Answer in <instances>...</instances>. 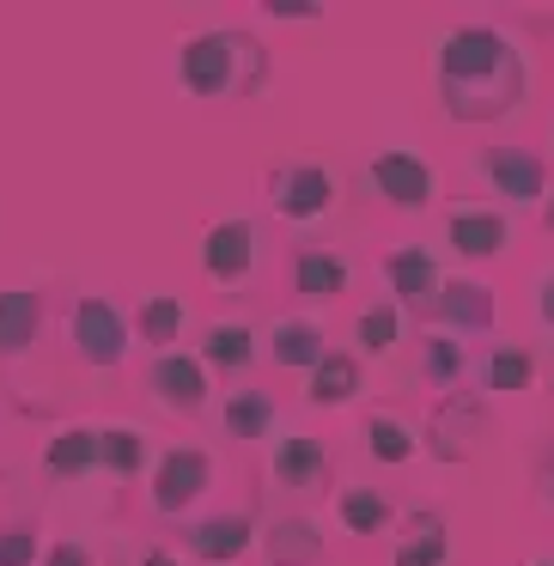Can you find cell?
I'll use <instances>...</instances> for the list:
<instances>
[{
  "instance_id": "22",
  "label": "cell",
  "mask_w": 554,
  "mask_h": 566,
  "mask_svg": "<svg viewBox=\"0 0 554 566\" xmlns=\"http://www.w3.org/2000/svg\"><path fill=\"white\" fill-rule=\"evenodd\" d=\"M43 469L55 481H86L98 469V427H62L43 451Z\"/></svg>"
},
{
  "instance_id": "35",
  "label": "cell",
  "mask_w": 554,
  "mask_h": 566,
  "mask_svg": "<svg viewBox=\"0 0 554 566\" xmlns=\"http://www.w3.org/2000/svg\"><path fill=\"white\" fill-rule=\"evenodd\" d=\"M269 19H323V7H299V0H262Z\"/></svg>"
},
{
  "instance_id": "11",
  "label": "cell",
  "mask_w": 554,
  "mask_h": 566,
  "mask_svg": "<svg viewBox=\"0 0 554 566\" xmlns=\"http://www.w3.org/2000/svg\"><path fill=\"white\" fill-rule=\"evenodd\" d=\"M201 269H208L213 286H250L257 274V220H220L201 244Z\"/></svg>"
},
{
  "instance_id": "27",
  "label": "cell",
  "mask_w": 554,
  "mask_h": 566,
  "mask_svg": "<svg viewBox=\"0 0 554 566\" xmlns=\"http://www.w3.org/2000/svg\"><path fill=\"white\" fill-rule=\"evenodd\" d=\"M250 359H257V329H250V323H213L208 342H201V366L244 371Z\"/></svg>"
},
{
  "instance_id": "14",
  "label": "cell",
  "mask_w": 554,
  "mask_h": 566,
  "mask_svg": "<svg viewBox=\"0 0 554 566\" xmlns=\"http://www.w3.org/2000/svg\"><path fill=\"white\" fill-rule=\"evenodd\" d=\"M390 566H451V530L439 512H408L396 517Z\"/></svg>"
},
{
  "instance_id": "3",
  "label": "cell",
  "mask_w": 554,
  "mask_h": 566,
  "mask_svg": "<svg viewBox=\"0 0 554 566\" xmlns=\"http://www.w3.org/2000/svg\"><path fill=\"white\" fill-rule=\"evenodd\" d=\"M342 196H347V184L330 159H281L269 171V208H274V220H286V226L335 220V213H342Z\"/></svg>"
},
{
  "instance_id": "17",
  "label": "cell",
  "mask_w": 554,
  "mask_h": 566,
  "mask_svg": "<svg viewBox=\"0 0 554 566\" xmlns=\"http://www.w3.org/2000/svg\"><path fill=\"white\" fill-rule=\"evenodd\" d=\"M445 238H451L457 256H500L505 238H512V226L500 220L493 208H451V220H445Z\"/></svg>"
},
{
  "instance_id": "12",
  "label": "cell",
  "mask_w": 554,
  "mask_h": 566,
  "mask_svg": "<svg viewBox=\"0 0 554 566\" xmlns=\"http://www.w3.org/2000/svg\"><path fill=\"white\" fill-rule=\"evenodd\" d=\"M269 475L281 481L286 493H323V481H330V451H323L311 432H281V439H274V457H269Z\"/></svg>"
},
{
  "instance_id": "25",
  "label": "cell",
  "mask_w": 554,
  "mask_h": 566,
  "mask_svg": "<svg viewBox=\"0 0 554 566\" xmlns=\"http://www.w3.org/2000/svg\"><path fill=\"white\" fill-rule=\"evenodd\" d=\"M153 444L140 427H98V469H111L116 481H135L147 469Z\"/></svg>"
},
{
  "instance_id": "38",
  "label": "cell",
  "mask_w": 554,
  "mask_h": 566,
  "mask_svg": "<svg viewBox=\"0 0 554 566\" xmlns=\"http://www.w3.org/2000/svg\"><path fill=\"white\" fill-rule=\"evenodd\" d=\"M542 226L554 232V189H548V201H542Z\"/></svg>"
},
{
  "instance_id": "32",
  "label": "cell",
  "mask_w": 554,
  "mask_h": 566,
  "mask_svg": "<svg viewBox=\"0 0 554 566\" xmlns=\"http://www.w3.org/2000/svg\"><path fill=\"white\" fill-rule=\"evenodd\" d=\"M38 560V517L13 512L0 524V566H31Z\"/></svg>"
},
{
  "instance_id": "10",
  "label": "cell",
  "mask_w": 554,
  "mask_h": 566,
  "mask_svg": "<svg viewBox=\"0 0 554 566\" xmlns=\"http://www.w3.org/2000/svg\"><path fill=\"white\" fill-rule=\"evenodd\" d=\"M481 177H488V189L505 196L512 208L548 201V165H542L530 147H488L481 153Z\"/></svg>"
},
{
  "instance_id": "29",
  "label": "cell",
  "mask_w": 554,
  "mask_h": 566,
  "mask_svg": "<svg viewBox=\"0 0 554 566\" xmlns=\"http://www.w3.org/2000/svg\"><path fill=\"white\" fill-rule=\"evenodd\" d=\"M220 420H226V439H269V427H274L269 390H232Z\"/></svg>"
},
{
  "instance_id": "20",
  "label": "cell",
  "mask_w": 554,
  "mask_h": 566,
  "mask_svg": "<svg viewBox=\"0 0 554 566\" xmlns=\"http://www.w3.org/2000/svg\"><path fill=\"white\" fill-rule=\"evenodd\" d=\"M269 354H274V366L311 371L323 354H330V335H323L317 317H281V323L269 329Z\"/></svg>"
},
{
  "instance_id": "30",
  "label": "cell",
  "mask_w": 554,
  "mask_h": 566,
  "mask_svg": "<svg viewBox=\"0 0 554 566\" xmlns=\"http://www.w3.org/2000/svg\"><path fill=\"white\" fill-rule=\"evenodd\" d=\"M420 378H427L432 390L451 396L457 378H463V342H457V335H445V329H432L427 347H420Z\"/></svg>"
},
{
  "instance_id": "24",
  "label": "cell",
  "mask_w": 554,
  "mask_h": 566,
  "mask_svg": "<svg viewBox=\"0 0 554 566\" xmlns=\"http://www.w3.org/2000/svg\"><path fill=\"white\" fill-rule=\"evenodd\" d=\"M530 378H536V354H530L524 342L488 347V359H481V390L512 396V390H530Z\"/></svg>"
},
{
  "instance_id": "6",
  "label": "cell",
  "mask_w": 554,
  "mask_h": 566,
  "mask_svg": "<svg viewBox=\"0 0 554 566\" xmlns=\"http://www.w3.org/2000/svg\"><path fill=\"white\" fill-rule=\"evenodd\" d=\"M488 427V415H481V396L469 390H451L439 408H432V420L420 427V444H427L439 463H469L475 457V432Z\"/></svg>"
},
{
  "instance_id": "5",
  "label": "cell",
  "mask_w": 554,
  "mask_h": 566,
  "mask_svg": "<svg viewBox=\"0 0 554 566\" xmlns=\"http://www.w3.org/2000/svg\"><path fill=\"white\" fill-rule=\"evenodd\" d=\"M384 281H390V293H396V311L432 323V305H439V293H445V274H439V256H432L427 244L390 250V256H384Z\"/></svg>"
},
{
  "instance_id": "21",
  "label": "cell",
  "mask_w": 554,
  "mask_h": 566,
  "mask_svg": "<svg viewBox=\"0 0 554 566\" xmlns=\"http://www.w3.org/2000/svg\"><path fill=\"white\" fill-rule=\"evenodd\" d=\"M38 323H43V293L7 286V293H0V359L25 354V347L38 342Z\"/></svg>"
},
{
  "instance_id": "4",
  "label": "cell",
  "mask_w": 554,
  "mask_h": 566,
  "mask_svg": "<svg viewBox=\"0 0 554 566\" xmlns=\"http://www.w3.org/2000/svg\"><path fill=\"white\" fill-rule=\"evenodd\" d=\"M67 335H74V354L86 359V366L98 371H116L128 354V317L111 305V298H74V311H67Z\"/></svg>"
},
{
  "instance_id": "7",
  "label": "cell",
  "mask_w": 554,
  "mask_h": 566,
  "mask_svg": "<svg viewBox=\"0 0 554 566\" xmlns=\"http://www.w3.org/2000/svg\"><path fill=\"white\" fill-rule=\"evenodd\" d=\"M372 189H378L390 208H432V201H439V171L408 147H384L378 159H372Z\"/></svg>"
},
{
  "instance_id": "1",
  "label": "cell",
  "mask_w": 554,
  "mask_h": 566,
  "mask_svg": "<svg viewBox=\"0 0 554 566\" xmlns=\"http://www.w3.org/2000/svg\"><path fill=\"white\" fill-rule=\"evenodd\" d=\"M530 67L505 31L493 25H457L439 43V104L451 123H500L524 104Z\"/></svg>"
},
{
  "instance_id": "31",
  "label": "cell",
  "mask_w": 554,
  "mask_h": 566,
  "mask_svg": "<svg viewBox=\"0 0 554 566\" xmlns=\"http://www.w3.org/2000/svg\"><path fill=\"white\" fill-rule=\"evenodd\" d=\"M396 335H403V311H396V298H378V305L359 311V347H366L372 359L396 354Z\"/></svg>"
},
{
  "instance_id": "40",
  "label": "cell",
  "mask_w": 554,
  "mask_h": 566,
  "mask_svg": "<svg viewBox=\"0 0 554 566\" xmlns=\"http://www.w3.org/2000/svg\"><path fill=\"white\" fill-rule=\"evenodd\" d=\"M7 517H13V512H0V524H7Z\"/></svg>"
},
{
  "instance_id": "18",
  "label": "cell",
  "mask_w": 554,
  "mask_h": 566,
  "mask_svg": "<svg viewBox=\"0 0 554 566\" xmlns=\"http://www.w3.org/2000/svg\"><path fill=\"white\" fill-rule=\"evenodd\" d=\"M366 451L378 457V463L403 469V463H415L427 444H420V427L403 415V408H372V415H366Z\"/></svg>"
},
{
  "instance_id": "36",
  "label": "cell",
  "mask_w": 554,
  "mask_h": 566,
  "mask_svg": "<svg viewBox=\"0 0 554 566\" xmlns=\"http://www.w3.org/2000/svg\"><path fill=\"white\" fill-rule=\"evenodd\" d=\"M536 317H542V329L554 335V269L536 281Z\"/></svg>"
},
{
  "instance_id": "13",
  "label": "cell",
  "mask_w": 554,
  "mask_h": 566,
  "mask_svg": "<svg viewBox=\"0 0 554 566\" xmlns=\"http://www.w3.org/2000/svg\"><path fill=\"white\" fill-rule=\"evenodd\" d=\"M250 536H257V517H250V512L196 517V524H184V554H196V560H213V566H232L238 554L250 548Z\"/></svg>"
},
{
  "instance_id": "8",
  "label": "cell",
  "mask_w": 554,
  "mask_h": 566,
  "mask_svg": "<svg viewBox=\"0 0 554 566\" xmlns=\"http://www.w3.org/2000/svg\"><path fill=\"white\" fill-rule=\"evenodd\" d=\"M147 390L165 415H201L208 408V366H201V354L171 347V354H159L147 366Z\"/></svg>"
},
{
  "instance_id": "16",
  "label": "cell",
  "mask_w": 554,
  "mask_h": 566,
  "mask_svg": "<svg viewBox=\"0 0 554 566\" xmlns=\"http://www.w3.org/2000/svg\"><path fill=\"white\" fill-rule=\"evenodd\" d=\"M347 281H354V269H347L342 250H330V244H299V256H293V286H299V298H311V305H330V298L347 293Z\"/></svg>"
},
{
  "instance_id": "23",
  "label": "cell",
  "mask_w": 554,
  "mask_h": 566,
  "mask_svg": "<svg viewBox=\"0 0 554 566\" xmlns=\"http://www.w3.org/2000/svg\"><path fill=\"white\" fill-rule=\"evenodd\" d=\"M359 396V359L354 354H323L317 366H311V384H305V402L311 408H342Z\"/></svg>"
},
{
  "instance_id": "26",
  "label": "cell",
  "mask_w": 554,
  "mask_h": 566,
  "mask_svg": "<svg viewBox=\"0 0 554 566\" xmlns=\"http://www.w3.org/2000/svg\"><path fill=\"white\" fill-rule=\"evenodd\" d=\"M184 317H189V311H184V298H177V293H153L147 305L135 311V329H140V342H147V347L171 354L177 335H184Z\"/></svg>"
},
{
  "instance_id": "28",
  "label": "cell",
  "mask_w": 554,
  "mask_h": 566,
  "mask_svg": "<svg viewBox=\"0 0 554 566\" xmlns=\"http://www.w3.org/2000/svg\"><path fill=\"white\" fill-rule=\"evenodd\" d=\"M335 512H342V524L354 530V536H378V530H390V524H396V505L384 500L378 488H342Z\"/></svg>"
},
{
  "instance_id": "39",
  "label": "cell",
  "mask_w": 554,
  "mask_h": 566,
  "mask_svg": "<svg viewBox=\"0 0 554 566\" xmlns=\"http://www.w3.org/2000/svg\"><path fill=\"white\" fill-rule=\"evenodd\" d=\"M530 566H554V560H530Z\"/></svg>"
},
{
  "instance_id": "34",
  "label": "cell",
  "mask_w": 554,
  "mask_h": 566,
  "mask_svg": "<svg viewBox=\"0 0 554 566\" xmlns=\"http://www.w3.org/2000/svg\"><path fill=\"white\" fill-rule=\"evenodd\" d=\"M536 500L554 512V439L542 444V457H536Z\"/></svg>"
},
{
  "instance_id": "2",
  "label": "cell",
  "mask_w": 554,
  "mask_h": 566,
  "mask_svg": "<svg viewBox=\"0 0 554 566\" xmlns=\"http://www.w3.org/2000/svg\"><path fill=\"white\" fill-rule=\"evenodd\" d=\"M269 80V50H262L250 31H201L177 50V86L201 104H220V98H250V92Z\"/></svg>"
},
{
  "instance_id": "37",
  "label": "cell",
  "mask_w": 554,
  "mask_h": 566,
  "mask_svg": "<svg viewBox=\"0 0 554 566\" xmlns=\"http://www.w3.org/2000/svg\"><path fill=\"white\" fill-rule=\"evenodd\" d=\"M140 566H189V560L177 548H147V554H140Z\"/></svg>"
},
{
  "instance_id": "33",
  "label": "cell",
  "mask_w": 554,
  "mask_h": 566,
  "mask_svg": "<svg viewBox=\"0 0 554 566\" xmlns=\"http://www.w3.org/2000/svg\"><path fill=\"white\" fill-rule=\"evenodd\" d=\"M43 566H98V554H92L86 542L62 536V542H50V548H43Z\"/></svg>"
},
{
  "instance_id": "9",
  "label": "cell",
  "mask_w": 554,
  "mask_h": 566,
  "mask_svg": "<svg viewBox=\"0 0 554 566\" xmlns=\"http://www.w3.org/2000/svg\"><path fill=\"white\" fill-rule=\"evenodd\" d=\"M208 481H213L208 451H196V444H177V451H165L159 469H153V512H159V517H177L184 505H196L201 493H208Z\"/></svg>"
},
{
  "instance_id": "15",
  "label": "cell",
  "mask_w": 554,
  "mask_h": 566,
  "mask_svg": "<svg viewBox=\"0 0 554 566\" xmlns=\"http://www.w3.org/2000/svg\"><path fill=\"white\" fill-rule=\"evenodd\" d=\"M432 329H445V335H488L493 329V286L445 281L439 305H432Z\"/></svg>"
},
{
  "instance_id": "19",
  "label": "cell",
  "mask_w": 554,
  "mask_h": 566,
  "mask_svg": "<svg viewBox=\"0 0 554 566\" xmlns=\"http://www.w3.org/2000/svg\"><path fill=\"white\" fill-rule=\"evenodd\" d=\"M262 554H269L274 566H323L330 542H323V530L311 524V517H274L269 536H262Z\"/></svg>"
}]
</instances>
